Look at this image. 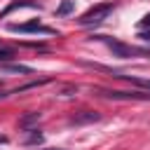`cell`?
<instances>
[{
  "label": "cell",
  "mask_w": 150,
  "mask_h": 150,
  "mask_svg": "<svg viewBox=\"0 0 150 150\" xmlns=\"http://www.w3.org/2000/svg\"><path fill=\"white\" fill-rule=\"evenodd\" d=\"M98 40H103V42L108 45V49H110L115 56H120V59H131V56H145V54H148L145 49H136V47H131V45H124V42L112 40V38H105V35H98Z\"/></svg>",
  "instance_id": "cell-1"
},
{
  "label": "cell",
  "mask_w": 150,
  "mask_h": 150,
  "mask_svg": "<svg viewBox=\"0 0 150 150\" xmlns=\"http://www.w3.org/2000/svg\"><path fill=\"white\" fill-rule=\"evenodd\" d=\"M110 12H112V2L96 5V7H91L89 12H84V14L77 19V23H80V26H96V23H101L103 19H108Z\"/></svg>",
  "instance_id": "cell-2"
},
{
  "label": "cell",
  "mask_w": 150,
  "mask_h": 150,
  "mask_svg": "<svg viewBox=\"0 0 150 150\" xmlns=\"http://www.w3.org/2000/svg\"><path fill=\"white\" fill-rule=\"evenodd\" d=\"M96 91L112 101H150V94L145 91H117V89H105V87H96Z\"/></svg>",
  "instance_id": "cell-3"
},
{
  "label": "cell",
  "mask_w": 150,
  "mask_h": 150,
  "mask_svg": "<svg viewBox=\"0 0 150 150\" xmlns=\"http://www.w3.org/2000/svg\"><path fill=\"white\" fill-rule=\"evenodd\" d=\"M12 33H45V35H54L56 30L54 28H47L42 26L40 21H28V23H12L9 26Z\"/></svg>",
  "instance_id": "cell-4"
},
{
  "label": "cell",
  "mask_w": 150,
  "mask_h": 150,
  "mask_svg": "<svg viewBox=\"0 0 150 150\" xmlns=\"http://www.w3.org/2000/svg\"><path fill=\"white\" fill-rule=\"evenodd\" d=\"M98 120H101L98 112H94V110H80V112H75L68 122H70V124H91V122H98Z\"/></svg>",
  "instance_id": "cell-5"
},
{
  "label": "cell",
  "mask_w": 150,
  "mask_h": 150,
  "mask_svg": "<svg viewBox=\"0 0 150 150\" xmlns=\"http://www.w3.org/2000/svg\"><path fill=\"white\" fill-rule=\"evenodd\" d=\"M112 73V77H120V80H127L129 84H136V87H141V89H148L150 91V80H145V77H131V75H124V73H117V70H110Z\"/></svg>",
  "instance_id": "cell-6"
},
{
  "label": "cell",
  "mask_w": 150,
  "mask_h": 150,
  "mask_svg": "<svg viewBox=\"0 0 150 150\" xmlns=\"http://www.w3.org/2000/svg\"><path fill=\"white\" fill-rule=\"evenodd\" d=\"M40 112H26L23 117H19V127L21 129H26V131H30V129H35V124L40 122Z\"/></svg>",
  "instance_id": "cell-7"
},
{
  "label": "cell",
  "mask_w": 150,
  "mask_h": 150,
  "mask_svg": "<svg viewBox=\"0 0 150 150\" xmlns=\"http://www.w3.org/2000/svg\"><path fill=\"white\" fill-rule=\"evenodd\" d=\"M47 82H49V77H45V80H30V82H26V84H21V87H16V89H9L7 96H12V94H21V91H28V89H35V87L47 84Z\"/></svg>",
  "instance_id": "cell-8"
},
{
  "label": "cell",
  "mask_w": 150,
  "mask_h": 150,
  "mask_svg": "<svg viewBox=\"0 0 150 150\" xmlns=\"http://www.w3.org/2000/svg\"><path fill=\"white\" fill-rule=\"evenodd\" d=\"M2 70H5V73H21V75H30V73H33V68L21 66V63H5Z\"/></svg>",
  "instance_id": "cell-9"
},
{
  "label": "cell",
  "mask_w": 150,
  "mask_h": 150,
  "mask_svg": "<svg viewBox=\"0 0 150 150\" xmlns=\"http://www.w3.org/2000/svg\"><path fill=\"white\" fill-rule=\"evenodd\" d=\"M75 9V2L73 0H63L59 7H56V16H66V14H70Z\"/></svg>",
  "instance_id": "cell-10"
},
{
  "label": "cell",
  "mask_w": 150,
  "mask_h": 150,
  "mask_svg": "<svg viewBox=\"0 0 150 150\" xmlns=\"http://www.w3.org/2000/svg\"><path fill=\"white\" fill-rule=\"evenodd\" d=\"M45 141V136L38 131V129H30V134H28V138H26V145H40Z\"/></svg>",
  "instance_id": "cell-11"
},
{
  "label": "cell",
  "mask_w": 150,
  "mask_h": 150,
  "mask_svg": "<svg viewBox=\"0 0 150 150\" xmlns=\"http://www.w3.org/2000/svg\"><path fill=\"white\" fill-rule=\"evenodd\" d=\"M73 94H77V87H75V84H66V87L61 89V96H73Z\"/></svg>",
  "instance_id": "cell-12"
},
{
  "label": "cell",
  "mask_w": 150,
  "mask_h": 150,
  "mask_svg": "<svg viewBox=\"0 0 150 150\" xmlns=\"http://www.w3.org/2000/svg\"><path fill=\"white\" fill-rule=\"evenodd\" d=\"M14 59V49H0V61H9Z\"/></svg>",
  "instance_id": "cell-13"
},
{
  "label": "cell",
  "mask_w": 150,
  "mask_h": 150,
  "mask_svg": "<svg viewBox=\"0 0 150 150\" xmlns=\"http://www.w3.org/2000/svg\"><path fill=\"white\" fill-rule=\"evenodd\" d=\"M141 26H143V28H145V26H150V14H145V16L141 19Z\"/></svg>",
  "instance_id": "cell-14"
},
{
  "label": "cell",
  "mask_w": 150,
  "mask_h": 150,
  "mask_svg": "<svg viewBox=\"0 0 150 150\" xmlns=\"http://www.w3.org/2000/svg\"><path fill=\"white\" fill-rule=\"evenodd\" d=\"M0 143H7V136H0Z\"/></svg>",
  "instance_id": "cell-15"
},
{
  "label": "cell",
  "mask_w": 150,
  "mask_h": 150,
  "mask_svg": "<svg viewBox=\"0 0 150 150\" xmlns=\"http://www.w3.org/2000/svg\"><path fill=\"white\" fill-rule=\"evenodd\" d=\"M45 150H63V148H45Z\"/></svg>",
  "instance_id": "cell-16"
}]
</instances>
